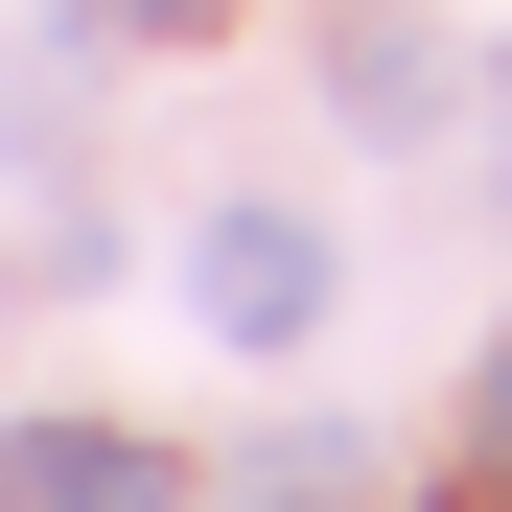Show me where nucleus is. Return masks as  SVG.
Listing matches in <instances>:
<instances>
[{
  "instance_id": "nucleus-1",
  "label": "nucleus",
  "mask_w": 512,
  "mask_h": 512,
  "mask_svg": "<svg viewBox=\"0 0 512 512\" xmlns=\"http://www.w3.org/2000/svg\"><path fill=\"white\" fill-rule=\"evenodd\" d=\"M187 326H210V350H303V326H326V210H187Z\"/></svg>"
},
{
  "instance_id": "nucleus-2",
  "label": "nucleus",
  "mask_w": 512,
  "mask_h": 512,
  "mask_svg": "<svg viewBox=\"0 0 512 512\" xmlns=\"http://www.w3.org/2000/svg\"><path fill=\"white\" fill-rule=\"evenodd\" d=\"M0 512H163L140 419H0Z\"/></svg>"
},
{
  "instance_id": "nucleus-3",
  "label": "nucleus",
  "mask_w": 512,
  "mask_h": 512,
  "mask_svg": "<svg viewBox=\"0 0 512 512\" xmlns=\"http://www.w3.org/2000/svg\"><path fill=\"white\" fill-rule=\"evenodd\" d=\"M466 466L512 489V326H489V373H466Z\"/></svg>"
},
{
  "instance_id": "nucleus-4",
  "label": "nucleus",
  "mask_w": 512,
  "mask_h": 512,
  "mask_svg": "<svg viewBox=\"0 0 512 512\" xmlns=\"http://www.w3.org/2000/svg\"><path fill=\"white\" fill-rule=\"evenodd\" d=\"M117 24H163V47H210V24H233V0H117Z\"/></svg>"
},
{
  "instance_id": "nucleus-5",
  "label": "nucleus",
  "mask_w": 512,
  "mask_h": 512,
  "mask_svg": "<svg viewBox=\"0 0 512 512\" xmlns=\"http://www.w3.org/2000/svg\"><path fill=\"white\" fill-rule=\"evenodd\" d=\"M443 512H512V489H489V466H466V489H443Z\"/></svg>"
},
{
  "instance_id": "nucleus-6",
  "label": "nucleus",
  "mask_w": 512,
  "mask_h": 512,
  "mask_svg": "<svg viewBox=\"0 0 512 512\" xmlns=\"http://www.w3.org/2000/svg\"><path fill=\"white\" fill-rule=\"evenodd\" d=\"M256 512H326V489H256Z\"/></svg>"
}]
</instances>
